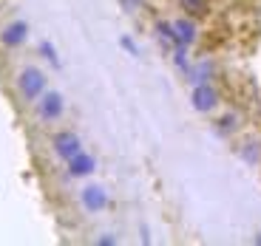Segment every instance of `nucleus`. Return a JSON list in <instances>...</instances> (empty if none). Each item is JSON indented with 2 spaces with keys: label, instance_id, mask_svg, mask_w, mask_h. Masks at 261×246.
<instances>
[{
  "label": "nucleus",
  "instance_id": "f257e3e1",
  "mask_svg": "<svg viewBox=\"0 0 261 246\" xmlns=\"http://www.w3.org/2000/svg\"><path fill=\"white\" fill-rule=\"evenodd\" d=\"M46 88H48V74L43 71L40 65L23 63L17 71H14V94H17V99L23 105H29V108L46 94Z\"/></svg>",
  "mask_w": 261,
  "mask_h": 246
},
{
  "label": "nucleus",
  "instance_id": "f03ea898",
  "mask_svg": "<svg viewBox=\"0 0 261 246\" xmlns=\"http://www.w3.org/2000/svg\"><path fill=\"white\" fill-rule=\"evenodd\" d=\"M37 125H57L65 116V97L57 88H46V94L32 105Z\"/></svg>",
  "mask_w": 261,
  "mask_h": 246
},
{
  "label": "nucleus",
  "instance_id": "7ed1b4c3",
  "mask_svg": "<svg viewBox=\"0 0 261 246\" xmlns=\"http://www.w3.org/2000/svg\"><path fill=\"white\" fill-rule=\"evenodd\" d=\"M190 105H193L196 113H204V116H213L216 110H222L224 105V94L216 82H196L193 91H190Z\"/></svg>",
  "mask_w": 261,
  "mask_h": 246
},
{
  "label": "nucleus",
  "instance_id": "20e7f679",
  "mask_svg": "<svg viewBox=\"0 0 261 246\" xmlns=\"http://www.w3.org/2000/svg\"><path fill=\"white\" fill-rule=\"evenodd\" d=\"M85 144H83V139H80V133L71 128H60L48 136V150H51V156L57 162H68V159L77 156Z\"/></svg>",
  "mask_w": 261,
  "mask_h": 246
},
{
  "label": "nucleus",
  "instance_id": "39448f33",
  "mask_svg": "<svg viewBox=\"0 0 261 246\" xmlns=\"http://www.w3.org/2000/svg\"><path fill=\"white\" fill-rule=\"evenodd\" d=\"M210 128H213V133H216L219 139H236L239 133H244V128H247V119H244L242 110H236V108H227V110H222V113L216 110Z\"/></svg>",
  "mask_w": 261,
  "mask_h": 246
},
{
  "label": "nucleus",
  "instance_id": "423d86ee",
  "mask_svg": "<svg viewBox=\"0 0 261 246\" xmlns=\"http://www.w3.org/2000/svg\"><path fill=\"white\" fill-rule=\"evenodd\" d=\"M29 34L32 32H29L26 20H20V17L9 20V23L0 26V48H3V51H20V48H26Z\"/></svg>",
  "mask_w": 261,
  "mask_h": 246
},
{
  "label": "nucleus",
  "instance_id": "0eeeda50",
  "mask_svg": "<svg viewBox=\"0 0 261 246\" xmlns=\"http://www.w3.org/2000/svg\"><path fill=\"white\" fill-rule=\"evenodd\" d=\"M80 207L88 215H99L111 207V195H108V190L102 184H85L80 190Z\"/></svg>",
  "mask_w": 261,
  "mask_h": 246
},
{
  "label": "nucleus",
  "instance_id": "6e6552de",
  "mask_svg": "<svg viewBox=\"0 0 261 246\" xmlns=\"http://www.w3.org/2000/svg\"><path fill=\"white\" fill-rule=\"evenodd\" d=\"M63 164H65V178H71V181H83V178H91L97 173V156L88 153L85 147Z\"/></svg>",
  "mask_w": 261,
  "mask_h": 246
},
{
  "label": "nucleus",
  "instance_id": "1a4fd4ad",
  "mask_svg": "<svg viewBox=\"0 0 261 246\" xmlns=\"http://www.w3.org/2000/svg\"><path fill=\"white\" fill-rule=\"evenodd\" d=\"M236 153H239V159H242L244 164H250V167H258L261 164V136L258 133H239L236 136Z\"/></svg>",
  "mask_w": 261,
  "mask_h": 246
},
{
  "label": "nucleus",
  "instance_id": "9d476101",
  "mask_svg": "<svg viewBox=\"0 0 261 246\" xmlns=\"http://www.w3.org/2000/svg\"><path fill=\"white\" fill-rule=\"evenodd\" d=\"M173 28H176V37L185 48H193L199 40H202V28H199V20L188 17V14H176V17L170 20Z\"/></svg>",
  "mask_w": 261,
  "mask_h": 246
},
{
  "label": "nucleus",
  "instance_id": "9b49d317",
  "mask_svg": "<svg viewBox=\"0 0 261 246\" xmlns=\"http://www.w3.org/2000/svg\"><path fill=\"white\" fill-rule=\"evenodd\" d=\"M179 9V14H188L193 20H204L210 12H213V3L210 0H173Z\"/></svg>",
  "mask_w": 261,
  "mask_h": 246
},
{
  "label": "nucleus",
  "instance_id": "f8f14e48",
  "mask_svg": "<svg viewBox=\"0 0 261 246\" xmlns=\"http://www.w3.org/2000/svg\"><path fill=\"white\" fill-rule=\"evenodd\" d=\"M40 54H43V57H46L51 65H60V57H57V51H54V46L48 43V40H43V43H40Z\"/></svg>",
  "mask_w": 261,
  "mask_h": 246
},
{
  "label": "nucleus",
  "instance_id": "ddd939ff",
  "mask_svg": "<svg viewBox=\"0 0 261 246\" xmlns=\"http://www.w3.org/2000/svg\"><path fill=\"white\" fill-rule=\"evenodd\" d=\"M94 243H97V246H117L119 238H117V235H111V232H105V235H99V238H94Z\"/></svg>",
  "mask_w": 261,
  "mask_h": 246
},
{
  "label": "nucleus",
  "instance_id": "4468645a",
  "mask_svg": "<svg viewBox=\"0 0 261 246\" xmlns=\"http://www.w3.org/2000/svg\"><path fill=\"white\" fill-rule=\"evenodd\" d=\"M119 3H122V9H125V12H130V14L139 12V9L145 6V0H119Z\"/></svg>",
  "mask_w": 261,
  "mask_h": 246
}]
</instances>
